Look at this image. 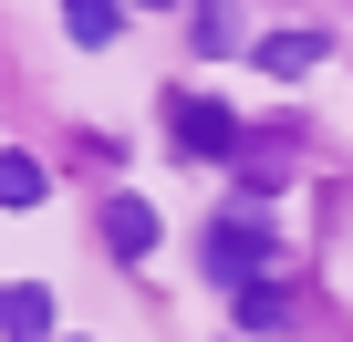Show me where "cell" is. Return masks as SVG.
<instances>
[{"label": "cell", "mask_w": 353, "mask_h": 342, "mask_svg": "<svg viewBox=\"0 0 353 342\" xmlns=\"http://www.w3.org/2000/svg\"><path fill=\"white\" fill-rule=\"evenodd\" d=\"M208 280L219 290H250V280H270V228H260V208H229L219 228H208Z\"/></svg>", "instance_id": "obj_1"}, {"label": "cell", "mask_w": 353, "mask_h": 342, "mask_svg": "<svg viewBox=\"0 0 353 342\" xmlns=\"http://www.w3.org/2000/svg\"><path fill=\"white\" fill-rule=\"evenodd\" d=\"M166 114H176V145H188V156H229V145H239L229 104H166Z\"/></svg>", "instance_id": "obj_2"}, {"label": "cell", "mask_w": 353, "mask_h": 342, "mask_svg": "<svg viewBox=\"0 0 353 342\" xmlns=\"http://www.w3.org/2000/svg\"><path fill=\"white\" fill-rule=\"evenodd\" d=\"M312 63H322V32H270V42H260V73H270V83H301Z\"/></svg>", "instance_id": "obj_3"}, {"label": "cell", "mask_w": 353, "mask_h": 342, "mask_svg": "<svg viewBox=\"0 0 353 342\" xmlns=\"http://www.w3.org/2000/svg\"><path fill=\"white\" fill-rule=\"evenodd\" d=\"M0 332H11V342H52V290H11V301H0Z\"/></svg>", "instance_id": "obj_4"}, {"label": "cell", "mask_w": 353, "mask_h": 342, "mask_svg": "<svg viewBox=\"0 0 353 342\" xmlns=\"http://www.w3.org/2000/svg\"><path fill=\"white\" fill-rule=\"evenodd\" d=\"M104 239H114L125 259H145V249H156V208H145V197H114V208H104Z\"/></svg>", "instance_id": "obj_5"}, {"label": "cell", "mask_w": 353, "mask_h": 342, "mask_svg": "<svg viewBox=\"0 0 353 342\" xmlns=\"http://www.w3.org/2000/svg\"><path fill=\"white\" fill-rule=\"evenodd\" d=\"M239 321H250V332H291L301 311H291V290H281V280H250V290H239Z\"/></svg>", "instance_id": "obj_6"}, {"label": "cell", "mask_w": 353, "mask_h": 342, "mask_svg": "<svg viewBox=\"0 0 353 342\" xmlns=\"http://www.w3.org/2000/svg\"><path fill=\"white\" fill-rule=\"evenodd\" d=\"M63 21H73L83 52H104V42H114V0H63Z\"/></svg>", "instance_id": "obj_7"}, {"label": "cell", "mask_w": 353, "mask_h": 342, "mask_svg": "<svg viewBox=\"0 0 353 342\" xmlns=\"http://www.w3.org/2000/svg\"><path fill=\"white\" fill-rule=\"evenodd\" d=\"M0 208H42V166L32 156H0Z\"/></svg>", "instance_id": "obj_8"}, {"label": "cell", "mask_w": 353, "mask_h": 342, "mask_svg": "<svg viewBox=\"0 0 353 342\" xmlns=\"http://www.w3.org/2000/svg\"><path fill=\"white\" fill-rule=\"evenodd\" d=\"M198 52H239V21H229V0H198V32H188Z\"/></svg>", "instance_id": "obj_9"}]
</instances>
